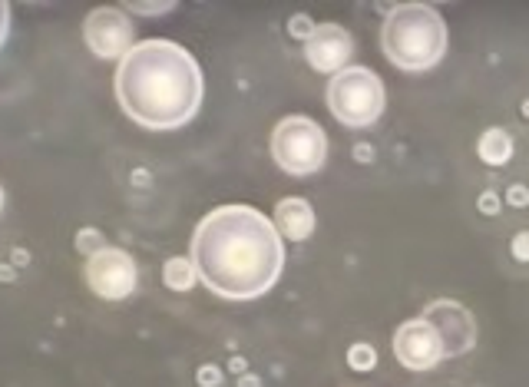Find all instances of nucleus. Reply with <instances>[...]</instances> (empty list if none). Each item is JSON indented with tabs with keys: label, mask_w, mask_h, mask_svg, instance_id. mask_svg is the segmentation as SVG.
Listing matches in <instances>:
<instances>
[{
	"label": "nucleus",
	"mask_w": 529,
	"mask_h": 387,
	"mask_svg": "<svg viewBox=\"0 0 529 387\" xmlns=\"http://www.w3.org/2000/svg\"><path fill=\"white\" fill-rule=\"evenodd\" d=\"M192 262L199 282L219 298L248 301L282 278L285 242L275 222L252 206H219L192 232Z\"/></svg>",
	"instance_id": "1"
},
{
	"label": "nucleus",
	"mask_w": 529,
	"mask_h": 387,
	"mask_svg": "<svg viewBox=\"0 0 529 387\" xmlns=\"http://www.w3.org/2000/svg\"><path fill=\"white\" fill-rule=\"evenodd\" d=\"M205 96L202 67L172 40H143L116 67V100L123 113L143 129L186 126Z\"/></svg>",
	"instance_id": "2"
},
{
	"label": "nucleus",
	"mask_w": 529,
	"mask_h": 387,
	"mask_svg": "<svg viewBox=\"0 0 529 387\" xmlns=\"http://www.w3.org/2000/svg\"><path fill=\"white\" fill-rule=\"evenodd\" d=\"M381 47L394 67L424 73L437 67L447 53V24L430 4H397L387 10Z\"/></svg>",
	"instance_id": "3"
},
{
	"label": "nucleus",
	"mask_w": 529,
	"mask_h": 387,
	"mask_svg": "<svg viewBox=\"0 0 529 387\" xmlns=\"http://www.w3.org/2000/svg\"><path fill=\"white\" fill-rule=\"evenodd\" d=\"M384 103V80L367 67H348L328 80V110L348 129H367L377 123L384 113Z\"/></svg>",
	"instance_id": "4"
},
{
	"label": "nucleus",
	"mask_w": 529,
	"mask_h": 387,
	"mask_svg": "<svg viewBox=\"0 0 529 387\" xmlns=\"http://www.w3.org/2000/svg\"><path fill=\"white\" fill-rule=\"evenodd\" d=\"M272 156L288 176H311L328 159V136L308 116H285L272 133Z\"/></svg>",
	"instance_id": "5"
},
{
	"label": "nucleus",
	"mask_w": 529,
	"mask_h": 387,
	"mask_svg": "<svg viewBox=\"0 0 529 387\" xmlns=\"http://www.w3.org/2000/svg\"><path fill=\"white\" fill-rule=\"evenodd\" d=\"M83 40L100 60H123L136 47V24L123 7H96L83 20Z\"/></svg>",
	"instance_id": "6"
},
{
	"label": "nucleus",
	"mask_w": 529,
	"mask_h": 387,
	"mask_svg": "<svg viewBox=\"0 0 529 387\" xmlns=\"http://www.w3.org/2000/svg\"><path fill=\"white\" fill-rule=\"evenodd\" d=\"M136 282H139V268L126 249L106 245L103 252L86 258V285L93 288V295H100L106 301H123L136 292Z\"/></svg>",
	"instance_id": "7"
},
{
	"label": "nucleus",
	"mask_w": 529,
	"mask_h": 387,
	"mask_svg": "<svg viewBox=\"0 0 529 387\" xmlns=\"http://www.w3.org/2000/svg\"><path fill=\"white\" fill-rule=\"evenodd\" d=\"M394 354L407 371H430L447 358L444 341H440L434 325L424 318L404 321V325L394 331Z\"/></svg>",
	"instance_id": "8"
},
{
	"label": "nucleus",
	"mask_w": 529,
	"mask_h": 387,
	"mask_svg": "<svg viewBox=\"0 0 529 387\" xmlns=\"http://www.w3.org/2000/svg\"><path fill=\"white\" fill-rule=\"evenodd\" d=\"M424 321L434 325V331L444 341V354L447 358H460L467 354L473 344H477V325H473V315L463 305L450 298H440L434 305H427Z\"/></svg>",
	"instance_id": "9"
},
{
	"label": "nucleus",
	"mask_w": 529,
	"mask_h": 387,
	"mask_svg": "<svg viewBox=\"0 0 529 387\" xmlns=\"http://www.w3.org/2000/svg\"><path fill=\"white\" fill-rule=\"evenodd\" d=\"M354 53V40L341 24H318L315 34L305 40V60L311 70L334 77V73L348 70V60Z\"/></svg>",
	"instance_id": "10"
},
{
	"label": "nucleus",
	"mask_w": 529,
	"mask_h": 387,
	"mask_svg": "<svg viewBox=\"0 0 529 387\" xmlns=\"http://www.w3.org/2000/svg\"><path fill=\"white\" fill-rule=\"evenodd\" d=\"M275 229L278 235H285L291 242H305L311 232H315V209H311V202L291 196L282 199L275 206Z\"/></svg>",
	"instance_id": "11"
},
{
	"label": "nucleus",
	"mask_w": 529,
	"mask_h": 387,
	"mask_svg": "<svg viewBox=\"0 0 529 387\" xmlns=\"http://www.w3.org/2000/svg\"><path fill=\"white\" fill-rule=\"evenodd\" d=\"M477 153H480V159L487 166H506V163H510V156H513V136L506 133V129L493 126V129H487V133L480 136Z\"/></svg>",
	"instance_id": "12"
},
{
	"label": "nucleus",
	"mask_w": 529,
	"mask_h": 387,
	"mask_svg": "<svg viewBox=\"0 0 529 387\" xmlns=\"http://www.w3.org/2000/svg\"><path fill=\"white\" fill-rule=\"evenodd\" d=\"M163 282H166V288H172V292H189V288L199 282L196 262L186 255H172L163 265Z\"/></svg>",
	"instance_id": "13"
},
{
	"label": "nucleus",
	"mask_w": 529,
	"mask_h": 387,
	"mask_svg": "<svg viewBox=\"0 0 529 387\" xmlns=\"http://www.w3.org/2000/svg\"><path fill=\"white\" fill-rule=\"evenodd\" d=\"M348 364H351V371H374V364H377V351L371 348V344H351L348 348Z\"/></svg>",
	"instance_id": "14"
},
{
	"label": "nucleus",
	"mask_w": 529,
	"mask_h": 387,
	"mask_svg": "<svg viewBox=\"0 0 529 387\" xmlns=\"http://www.w3.org/2000/svg\"><path fill=\"white\" fill-rule=\"evenodd\" d=\"M103 249H106V239H103L100 229H80L77 232V252L80 255L93 258L96 252H103Z\"/></svg>",
	"instance_id": "15"
},
{
	"label": "nucleus",
	"mask_w": 529,
	"mask_h": 387,
	"mask_svg": "<svg viewBox=\"0 0 529 387\" xmlns=\"http://www.w3.org/2000/svg\"><path fill=\"white\" fill-rule=\"evenodd\" d=\"M126 14H139V17H163L169 10H176L172 0H163V4H143V0H136V4H123Z\"/></svg>",
	"instance_id": "16"
},
{
	"label": "nucleus",
	"mask_w": 529,
	"mask_h": 387,
	"mask_svg": "<svg viewBox=\"0 0 529 387\" xmlns=\"http://www.w3.org/2000/svg\"><path fill=\"white\" fill-rule=\"evenodd\" d=\"M315 20H311L308 14H295V17H291L288 20V34L291 37H298V40H308L311 34H315Z\"/></svg>",
	"instance_id": "17"
},
{
	"label": "nucleus",
	"mask_w": 529,
	"mask_h": 387,
	"mask_svg": "<svg viewBox=\"0 0 529 387\" xmlns=\"http://www.w3.org/2000/svg\"><path fill=\"white\" fill-rule=\"evenodd\" d=\"M196 381H199V387H219L222 384V368H215V364H202Z\"/></svg>",
	"instance_id": "18"
},
{
	"label": "nucleus",
	"mask_w": 529,
	"mask_h": 387,
	"mask_svg": "<svg viewBox=\"0 0 529 387\" xmlns=\"http://www.w3.org/2000/svg\"><path fill=\"white\" fill-rule=\"evenodd\" d=\"M510 252H513L516 262H529V232H516V235H513Z\"/></svg>",
	"instance_id": "19"
},
{
	"label": "nucleus",
	"mask_w": 529,
	"mask_h": 387,
	"mask_svg": "<svg viewBox=\"0 0 529 387\" xmlns=\"http://www.w3.org/2000/svg\"><path fill=\"white\" fill-rule=\"evenodd\" d=\"M506 199H510V206L523 209V206H529V189L526 186H513L510 192H506Z\"/></svg>",
	"instance_id": "20"
},
{
	"label": "nucleus",
	"mask_w": 529,
	"mask_h": 387,
	"mask_svg": "<svg viewBox=\"0 0 529 387\" xmlns=\"http://www.w3.org/2000/svg\"><path fill=\"white\" fill-rule=\"evenodd\" d=\"M480 212L483 215H496V212H500V196H496V192H483V196H480Z\"/></svg>",
	"instance_id": "21"
},
{
	"label": "nucleus",
	"mask_w": 529,
	"mask_h": 387,
	"mask_svg": "<svg viewBox=\"0 0 529 387\" xmlns=\"http://www.w3.org/2000/svg\"><path fill=\"white\" fill-rule=\"evenodd\" d=\"M7 30H10V4L0 0V47H4V40H7Z\"/></svg>",
	"instance_id": "22"
},
{
	"label": "nucleus",
	"mask_w": 529,
	"mask_h": 387,
	"mask_svg": "<svg viewBox=\"0 0 529 387\" xmlns=\"http://www.w3.org/2000/svg\"><path fill=\"white\" fill-rule=\"evenodd\" d=\"M239 387H262V384H258V378H252V374H242Z\"/></svg>",
	"instance_id": "23"
},
{
	"label": "nucleus",
	"mask_w": 529,
	"mask_h": 387,
	"mask_svg": "<svg viewBox=\"0 0 529 387\" xmlns=\"http://www.w3.org/2000/svg\"><path fill=\"white\" fill-rule=\"evenodd\" d=\"M229 368L235 371V374H239V378H242V374H245V361L242 358H232V364H229Z\"/></svg>",
	"instance_id": "24"
},
{
	"label": "nucleus",
	"mask_w": 529,
	"mask_h": 387,
	"mask_svg": "<svg viewBox=\"0 0 529 387\" xmlns=\"http://www.w3.org/2000/svg\"><path fill=\"white\" fill-rule=\"evenodd\" d=\"M354 156L364 159V163H367V159H371V149H367V146H358V149H354Z\"/></svg>",
	"instance_id": "25"
},
{
	"label": "nucleus",
	"mask_w": 529,
	"mask_h": 387,
	"mask_svg": "<svg viewBox=\"0 0 529 387\" xmlns=\"http://www.w3.org/2000/svg\"><path fill=\"white\" fill-rule=\"evenodd\" d=\"M0 278H4V282H10V278H14V268L4 265V268H0Z\"/></svg>",
	"instance_id": "26"
},
{
	"label": "nucleus",
	"mask_w": 529,
	"mask_h": 387,
	"mask_svg": "<svg viewBox=\"0 0 529 387\" xmlns=\"http://www.w3.org/2000/svg\"><path fill=\"white\" fill-rule=\"evenodd\" d=\"M10 258H14V265H27V252H14Z\"/></svg>",
	"instance_id": "27"
},
{
	"label": "nucleus",
	"mask_w": 529,
	"mask_h": 387,
	"mask_svg": "<svg viewBox=\"0 0 529 387\" xmlns=\"http://www.w3.org/2000/svg\"><path fill=\"white\" fill-rule=\"evenodd\" d=\"M0 212H4V186H0Z\"/></svg>",
	"instance_id": "28"
},
{
	"label": "nucleus",
	"mask_w": 529,
	"mask_h": 387,
	"mask_svg": "<svg viewBox=\"0 0 529 387\" xmlns=\"http://www.w3.org/2000/svg\"><path fill=\"white\" fill-rule=\"evenodd\" d=\"M523 116H526V120H529V100L523 103Z\"/></svg>",
	"instance_id": "29"
}]
</instances>
